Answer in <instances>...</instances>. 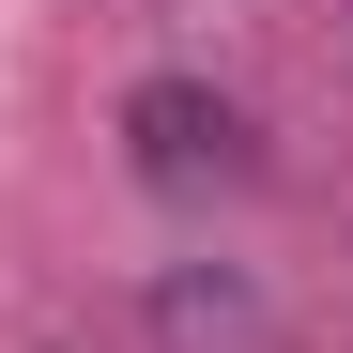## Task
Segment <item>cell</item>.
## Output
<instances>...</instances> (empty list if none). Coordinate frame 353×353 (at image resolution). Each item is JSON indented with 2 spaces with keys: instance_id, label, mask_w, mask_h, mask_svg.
<instances>
[{
  "instance_id": "1",
  "label": "cell",
  "mask_w": 353,
  "mask_h": 353,
  "mask_svg": "<svg viewBox=\"0 0 353 353\" xmlns=\"http://www.w3.org/2000/svg\"><path fill=\"white\" fill-rule=\"evenodd\" d=\"M139 154L169 169V185H215V169H246V123L200 92H139Z\"/></svg>"
}]
</instances>
